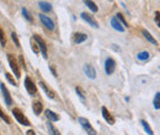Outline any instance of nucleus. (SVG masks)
I'll list each match as a JSON object with an SVG mask.
<instances>
[{
	"instance_id": "obj_1",
	"label": "nucleus",
	"mask_w": 160,
	"mask_h": 135,
	"mask_svg": "<svg viewBox=\"0 0 160 135\" xmlns=\"http://www.w3.org/2000/svg\"><path fill=\"white\" fill-rule=\"evenodd\" d=\"M79 123H80V125L84 128V130L88 133L89 135H96L98 133H96V130L92 128V125L90 124V122L86 119V118H84V117H80L79 119Z\"/></svg>"
},
{
	"instance_id": "obj_2",
	"label": "nucleus",
	"mask_w": 160,
	"mask_h": 135,
	"mask_svg": "<svg viewBox=\"0 0 160 135\" xmlns=\"http://www.w3.org/2000/svg\"><path fill=\"white\" fill-rule=\"evenodd\" d=\"M32 38L35 39L36 42H37V44H38V48H40V52L42 53L43 58H44V59L48 58V54H47V44H46L44 39L42 38V37H40L38 35H35Z\"/></svg>"
},
{
	"instance_id": "obj_3",
	"label": "nucleus",
	"mask_w": 160,
	"mask_h": 135,
	"mask_svg": "<svg viewBox=\"0 0 160 135\" xmlns=\"http://www.w3.org/2000/svg\"><path fill=\"white\" fill-rule=\"evenodd\" d=\"M8 60H9V64H10V66H11V69H12L15 76L18 77V79H20L21 74H20V68H19L18 60L15 59V57H14L12 54H8Z\"/></svg>"
},
{
	"instance_id": "obj_4",
	"label": "nucleus",
	"mask_w": 160,
	"mask_h": 135,
	"mask_svg": "<svg viewBox=\"0 0 160 135\" xmlns=\"http://www.w3.org/2000/svg\"><path fill=\"white\" fill-rule=\"evenodd\" d=\"M12 114H14V117L16 118V120L20 122L22 125H30V124H31L30 120L25 117V114L21 112L19 108H14V109H12Z\"/></svg>"
},
{
	"instance_id": "obj_5",
	"label": "nucleus",
	"mask_w": 160,
	"mask_h": 135,
	"mask_svg": "<svg viewBox=\"0 0 160 135\" xmlns=\"http://www.w3.org/2000/svg\"><path fill=\"white\" fill-rule=\"evenodd\" d=\"M25 87H26V90H27V92L30 94V95H36L37 94V87H36V85L33 84V81H32V79H30V76H26L25 79Z\"/></svg>"
},
{
	"instance_id": "obj_6",
	"label": "nucleus",
	"mask_w": 160,
	"mask_h": 135,
	"mask_svg": "<svg viewBox=\"0 0 160 135\" xmlns=\"http://www.w3.org/2000/svg\"><path fill=\"white\" fill-rule=\"evenodd\" d=\"M115 69H116V61L112 58L106 59V61H105V71H106V74H107V75L113 74Z\"/></svg>"
},
{
	"instance_id": "obj_7",
	"label": "nucleus",
	"mask_w": 160,
	"mask_h": 135,
	"mask_svg": "<svg viewBox=\"0 0 160 135\" xmlns=\"http://www.w3.org/2000/svg\"><path fill=\"white\" fill-rule=\"evenodd\" d=\"M40 20H41V22H42V25H43L47 30H49V31H53V30H54V22L49 19L48 16H46V15L41 14Z\"/></svg>"
},
{
	"instance_id": "obj_8",
	"label": "nucleus",
	"mask_w": 160,
	"mask_h": 135,
	"mask_svg": "<svg viewBox=\"0 0 160 135\" xmlns=\"http://www.w3.org/2000/svg\"><path fill=\"white\" fill-rule=\"evenodd\" d=\"M102 117H103V119H105L108 124H111V125H113V124H115V122H116L115 117L108 112V109H107L106 107H102Z\"/></svg>"
},
{
	"instance_id": "obj_9",
	"label": "nucleus",
	"mask_w": 160,
	"mask_h": 135,
	"mask_svg": "<svg viewBox=\"0 0 160 135\" xmlns=\"http://www.w3.org/2000/svg\"><path fill=\"white\" fill-rule=\"evenodd\" d=\"M0 89H1V92H2V96H4V99H5L6 104H8V106L12 104V98H11L9 91H8V89L5 87V85H4L2 82H0Z\"/></svg>"
},
{
	"instance_id": "obj_10",
	"label": "nucleus",
	"mask_w": 160,
	"mask_h": 135,
	"mask_svg": "<svg viewBox=\"0 0 160 135\" xmlns=\"http://www.w3.org/2000/svg\"><path fill=\"white\" fill-rule=\"evenodd\" d=\"M81 19L84 20V21H86L89 25H91L92 27H95V28H98L99 27V25H98V22H96V20L94 19L91 15H89V14H86V12H81Z\"/></svg>"
},
{
	"instance_id": "obj_11",
	"label": "nucleus",
	"mask_w": 160,
	"mask_h": 135,
	"mask_svg": "<svg viewBox=\"0 0 160 135\" xmlns=\"http://www.w3.org/2000/svg\"><path fill=\"white\" fill-rule=\"evenodd\" d=\"M84 71H85V74H86V76L89 77V79H96V70L94 69V66L92 65H90V64H86L85 66H84Z\"/></svg>"
},
{
	"instance_id": "obj_12",
	"label": "nucleus",
	"mask_w": 160,
	"mask_h": 135,
	"mask_svg": "<svg viewBox=\"0 0 160 135\" xmlns=\"http://www.w3.org/2000/svg\"><path fill=\"white\" fill-rule=\"evenodd\" d=\"M111 26H112L113 30H116V31H118V32H124V27L122 26V23L117 20L116 16L111 19Z\"/></svg>"
},
{
	"instance_id": "obj_13",
	"label": "nucleus",
	"mask_w": 160,
	"mask_h": 135,
	"mask_svg": "<svg viewBox=\"0 0 160 135\" xmlns=\"http://www.w3.org/2000/svg\"><path fill=\"white\" fill-rule=\"evenodd\" d=\"M142 35L144 36V38L147 39L148 42H150L152 44H154V46H157L158 44V42H157V39L154 38L152 35H150V32H148L147 30H142Z\"/></svg>"
},
{
	"instance_id": "obj_14",
	"label": "nucleus",
	"mask_w": 160,
	"mask_h": 135,
	"mask_svg": "<svg viewBox=\"0 0 160 135\" xmlns=\"http://www.w3.org/2000/svg\"><path fill=\"white\" fill-rule=\"evenodd\" d=\"M32 109H33V112H35V114H40L42 113V111H43V104H42V102L41 101H35L33 102V104H32Z\"/></svg>"
},
{
	"instance_id": "obj_15",
	"label": "nucleus",
	"mask_w": 160,
	"mask_h": 135,
	"mask_svg": "<svg viewBox=\"0 0 160 135\" xmlns=\"http://www.w3.org/2000/svg\"><path fill=\"white\" fill-rule=\"evenodd\" d=\"M46 117L49 119V122H58L59 120V116L57 113H54L53 111H51V109L46 111Z\"/></svg>"
},
{
	"instance_id": "obj_16",
	"label": "nucleus",
	"mask_w": 160,
	"mask_h": 135,
	"mask_svg": "<svg viewBox=\"0 0 160 135\" xmlns=\"http://www.w3.org/2000/svg\"><path fill=\"white\" fill-rule=\"evenodd\" d=\"M86 39H88V36H86L85 33H75V35H74V42H75L77 44L82 43V42L86 41Z\"/></svg>"
},
{
	"instance_id": "obj_17",
	"label": "nucleus",
	"mask_w": 160,
	"mask_h": 135,
	"mask_svg": "<svg viewBox=\"0 0 160 135\" xmlns=\"http://www.w3.org/2000/svg\"><path fill=\"white\" fill-rule=\"evenodd\" d=\"M149 58H150V54H149V52H147V51L139 52V53L137 54V59L140 60V61H147V60H149Z\"/></svg>"
},
{
	"instance_id": "obj_18",
	"label": "nucleus",
	"mask_w": 160,
	"mask_h": 135,
	"mask_svg": "<svg viewBox=\"0 0 160 135\" xmlns=\"http://www.w3.org/2000/svg\"><path fill=\"white\" fill-rule=\"evenodd\" d=\"M38 5H40V9L42 11H44V12H48V11H51L52 10V5L49 4V2H47V1H40L38 2Z\"/></svg>"
},
{
	"instance_id": "obj_19",
	"label": "nucleus",
	"mask_w": 160,
	"mask_h": 135,
	"mask_svg": "<svg viewBox=\"0 0 160 135\" xmlns=\"http://www.w3.org/2000/svg\"><path fill=\"white\" fill-rule=\"evenodd\" d=\"M40 85H41V87H42V89L44 90V92L47 94V96L49 97V98H54V96H56V95H54V92H53V91H52L51 89H48V87L46 86V84H44L43 81H40Z\"/></svg>"
},
{
	"instance_id": "obj_20",
	"label": "nucleus",
	"mask_w": 160,
	"mask_h": 135,
	"mask_svg": "<svg viewBox=\"0 0 160 135\" xmlns=\"http://www.w3.org/2000/svg\"><path fill=\"white\" fill-rule=\"evenodd\" d=\"M140 124L143 125L144 130H145V132H147L148 134H149V135H154V132H153V129L150 128V125H149V124H148V123H147V122H145L144 119H142V120H140Z\"/></svg>"
},
{
	"instance_id": "obj_21",
	"label": "nucleus",
	"mask_w": 160,
	"mask_h": 135,
	"mask_svg": "<svg viewBox=\"0 0 160 135\" xmlns=\"http://www.w3.org/2000/svg\"><path fill=\"white\" fill-rule=\"evenodd\" d=\"M47 128H48V132H49V135H60V133L53 127V124L51 122L47 123Z\"/></svg>"
},
{
	"instance_id": "obj_22",
	"label": "nucleus",
	"mask_w": 160,
	"mask_h": 135,
	"mask_svg": "<svg viewBox=\"0 0 160 135\" xmlns=\"http://www.w3.org/2000/svg\"><path fill=\"white\" fill-rule=\"evenodd\" d=\"M85 5H86L92 12H98V10H99V7L96 6V4H95L94 1H89V0H86V1H85Z\"/></svg>"
},
{
	"instance_id": "obj_23",
	"label": "nucleus",
	"mask_w": 160,
	"mask_h": 135,
	"mask_svg": "<svg viewBox=\"0 0 160 135\" xmlns=\"http://www.w3.org/2000/svg\"><path fill=\"white\" fill-rule=\"evenodd\" d=\"M22 15H23V17L27 20V21H30V22H32L33 21V19H32V16H31V14L28 12V10L26 9V7H22Z\"/></svg>"
},
{
	"instance_id": "obj_24",
	"label": "nucleus",
	"mask_w": 160,
	"mask_h": 135,
	"mask_svg": "<svg viewBox=\"0 0 160 135\" xmlns=\"http://www.w3.org/2000/svg\"><path fill=\"white\" fill-rule=\"evenodd\" d=\"M153 103H154V108H155V109H160V92H157Z\"/></svg>"
},
{
	"instance_id": "obj_25",
	"label": "nucleus",
	"mask_w": 160,
	"mask_h": 135,
	"mask_svg": "<svg viewBox=\"0 0 160 135\" xmlns=\"http://www.w3.org/2000/svg\"><path fill=\"white\" fill-rule=\"evenodd\" d=\"M31 47H32V51L36 53V54H38L40 53V48H38V44H37V42L35 41L33 38H31Z\"/></svg>"
},
{
	"instance_id": "obj_26",
	"label": "nucleus",
	"mask_w": 160,
	"mask_h": 135,
	"mask_svg": "<svg viewBox=\"0 0 160 135\" xmlns=\"http://www.w3.org/2000/svg\"><path fill=\"white\" fill-rule=\"evenodd\" d=\"M75 91H77V94H78V95L81 97V99H82V101H85V98H86V95H85L84 90H82L81 87H79V86H77V87H75Z\"/></svg>"
},
{
	"instance_id": "obj_27",
	"label": "nucleus",
	"mask_w": 160,
	"mask_h": 135,
	"mask_svg": "<svg viewBox=\"0 0 160 135\" xmlns=\"http://www.w3.org/2000/svg\"><path fill=\"white\" fill-rule=\"evenodd\" d=\"M116 17H117V20L122 23V26H123V27H128V23H127V21H126V19L123 17V15H122V14H117V16H116Z\"/></svg>"
},
{
	"instance_id": "obj_28",
	"label": "nucleus",
	"mask_w": 160,
	"mask_h": 135,
	"mask_svg": "<svg viewBox=\"0 0 160 135\" xmlns=\"http://www.w3.org/2000/svg\"><path fill=\"white\" fill-rule=\"evenodd\" d=\"M0 118H1V119H4V120L8 123V124H10V123H11L10 118H9V117H8L5 113H4V112H2V109H1V108H0Z\"/></svg>"
},
{
	"instance_id": "obj_29",
	"label": "nucleus",
	"mask_w": 160,
	"mask_h": 135,
	"mask_svg": "<svg viewBox=\"0 0 160 135\" xmlns=\"http://www.w3.org/2000/svg\"><path fill=\"white\" fill-rule=\"evenodd\" d=\"M5 76H6V79H8L9 81H10V84H11V85H14V86H18L16 81L14 80V77L11 76V74H10V73H6V74H5Z\"/></svg>"
},
{
	"instance_id": "obj_30",
	"label": "nucleus",
	"mask_w": 160,
	"mask_h": 135,
	"mask_svg": "<svg viewBox=\"0 0 160 135\" xmlns=\"http://www.w3.org/2000/svg\"><path fill=\"white\" fill-rule=\"evenodd\" d=\"M0 43H1V46H5V43H6L5 35H4V32H2V30H1V28H0Z\"/></svg>"
},
{
	"instance_id": "obj_31",
	"label": "nucleus",
	"mask_w": 160,
	"mask_h": 135,
	"mask_svg": "<svg viewBox=\"0 0 160 135\" xmlns=\"http://www.w3.org/2000/svg\"><path fill=\"white\" fill-rule=\"evenodd\" d=\"M11 37H12V39H14L16 47H20V42H19V38H18V35H16L15 32H12V33H11Z\"/></svg>"
},
{
	"instance_id": "obj_32",
	"label": "nucleus",
	"mask_w": 160,
	"mask_h": 135,
	"mask_svg": "<svg viewBox=\"0 0 160 135\" xmlns=\"http://www.w3.org/2000/svg\"><path fill=\"white\" fill-rule=\"evenodd\" d=\"M155 23L160 28V11H155Z\"/></svg>"
},
{
	"instance_id": "obj_33",
	"label": "nucleus",
	"mask_w": 160,
	"mask_h": 135,
	"mask_svg": "<svg viewBox=\"0 0 160 135\" xmlns=\"http://www.w3.org/2000/svg\"><path fill=\"white\" fill-rule=\"evenodd\" d=\"M20 63H21V65H22V68H23L25 70H27V68H26V64H25V60H23V57H22V55L20 57Z\"/></svg>"
},
{
	"instance_id": "obj_34",
	"label": "nucleus",
	"mask_w": 160,
	"mask_h": 135,
	"mask_svg": "<svg viewBox=\"0 0 160 135\" xmlns=\"http://www.w3.org/2000/svg\"><path fill=\"white\" fill-rule=\"evenodd\" d=\"M26 135H36V134H35V132H33L32 129H30V130L26 132Z\"/></svg>"
},
{
	"instance_id": "obj_35",
	"label": "nucleus",
	"mask_w": 160,
	"mask_h": 135,
	"mask_svg": "<svg viewBox=\"0 0 160 135\" xmlns=\"http://www.w3.org/2000/svg\"><path fill=\"white\" fill-rule=\"evenodd\" d=\"M49 69L52 70V73H53V75H54V76H57V71H56V69H54L53 66H49Z\"/></svg>"
},
{
	"instance_id": "obj_36",
	"label": "nucleus",
	"mask_w": 160,
	"mask_h": 135,
	"mask_svg": "<svg viewBox=\"0 0 160 135\" xmlns=\"http://www.w3.org/2000/svg\"><path fill=\"white\" fill-rule=\"evenodd\" d=\"M159 69H160V66H159Z\"/></svg>"
}]
</instances>
